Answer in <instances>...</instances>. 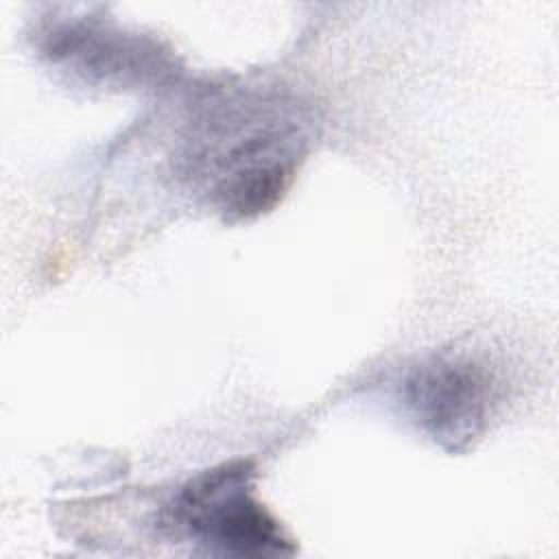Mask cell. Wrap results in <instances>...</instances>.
Segmentation results:
<instances>
[{
	"instance_id": "7a4b0ae2",
	"label": "cell",
	"mask_w": 559,
	"mask_h": 559,
	"mask_svg": "<svg viewBox=\"0 0 559 559\" xmlns=\"http://www.w3.org/2000/svg\"><path fill=\"white\" fill-rule=\"evenodd\" d=\"M299 144L297 124L271 111L214 140L203 162H210L205 177L216 205L236 218L271 210L293 181Z\"/></svg>"
},
{
	"instance_id": "3957f363",
	"label": "cell",
	"mask_w": 559,
	"mask_h": 559,
	"mask_svg": "<svg viewBox=\"0 0 559 559\" xmlns=\"http://www.w3.org/2000/svg\"><path fill=\"white\" fill-rule=\"evenodd\" d=\"M404 397L417 424L445 450L459 452L487 426L491 380L472 360L441 356L406 378Z\"/></svg>"
},
{
	"instance_id": "6da1fadb",
	"label": "cell",
	"mask_w": 559,
	"mask_h": 559,
	"mask_svg": "<svg viewBox=\"0 0 559 559\" xmlns=\"http://www.w3.org/2000/svg\"><path fill=\"white\" fill-rule=\"evenodd\" d=\"M173 524L212 552L234 557L290 555L280 522L253 493V467L223 463L190 480L173 504Z\"/></svg>"
}]
</instances>
